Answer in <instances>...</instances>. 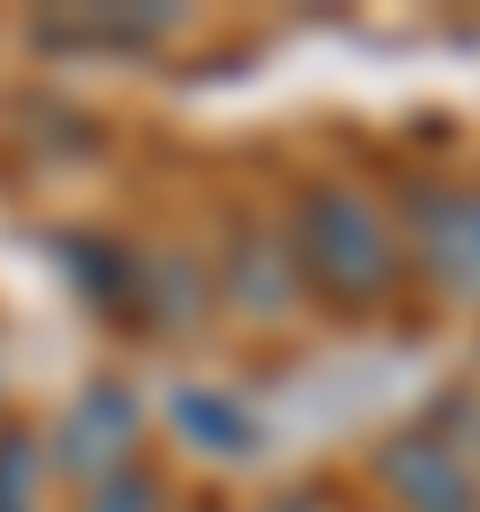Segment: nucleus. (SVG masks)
Listing matches in <instances>:
<instances>
[{
  "instance_id": "obj_1",
  "label": "nucleus",
  "mask_w": 480,
  "mask_h": 512,
  "mask_svg": "<svg viewBox=\"0 0 480 512\" xmlns=\"http://www.w3.org/2000/svg\"><path fill=\"white\" fill-rule=\"evenodd\" d=\"M128 424H136V416H128L112 392H96V400L64 424V464H104V440H128Z\"/></svg>"
},
{
  "instance_id": "obj_2",
  "label": "nucleus",
  "mask_w": 480,
  "mask_h": 512,
  "mask_svg": "<svg viewBox=\"0 0 480 512\" xmlns=\"http://www.w3.org/2000/svg\"><path fill=\"white\" fill-rule=\"evenodd\" d=\"M24 488H32V464H24V440L0 448V512H24Z\"/></svg>"
},
{
  "instance_id": "obj_3",
  "label": "nucleus",
  "mask_w": 480,
  "mask_h": 512,
  "mask_svg": "<svg viewBox=\"0 0 480 512\" xmlns=\"http://www.w3.org/2000/svg\"><path fill=\"white\" fill-rule=\"evenodd\" d=\"M144 504H152V480H136V488H128V480H112L88 512H144Z\"/></svg>"
}]
</instances>
